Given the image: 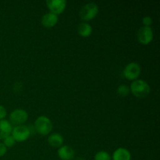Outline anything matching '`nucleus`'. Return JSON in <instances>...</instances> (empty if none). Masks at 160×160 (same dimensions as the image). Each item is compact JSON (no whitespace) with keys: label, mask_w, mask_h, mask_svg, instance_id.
<instances>
[{"label":"nucleus","mask_w":160,"mask_h":160,"mask_svg":"<svg viewBox=\"0 0 160 160\" xmlns=\"http://www.w3.org/2000/svg\"><path fill=\"white\" fill-rule=\"evenodd\" d=\"M150 86L144 80H135L130 86V92L138 98H145L150 93Z\"/></svg>","instance_id":"nucleus-1"},{"label":"nucleus","mask_w":160,"mask_h":160,"mask_svg":"<svg viewBox=\"0 0 160 160\" xmlns=\"http://www.w3.org/2000/svg\"><path fill=\"white\" fill-rule=\"evenodd\" d=\"M34 129L38 134L46 135L52 130V123L48 117L40 116L34 121Z\"/></svg>","instance_id":"nucleus-2"},{"label":"nucleus","mask_w":160,"mask_h":160,"mask_svg":"<svg viewBox=\"0 0 160 160\" xmlns=\"http://www.w3.org/2000/svg\"><path fill=\"white\" fill-rule=\"evenodd\" d=\"M98 12V6L95 2H88L81 7L79 16L81 20L89 21L95 18Z\"/></svg>","instance_id":"nucleus-3"},{"label":"nucleus","mask_w":160,"mask_h":160,"mask_svg":"<svg viewBox=\"0 0 160 160\" xmlns=\"http://www.w3.org/2000/svg\"><path fill=\"white\" fill-rule=\"evenodd\" d=\"M142 72L140 64L136 62H129L123 69V76L130 81H135Z\"/></svg>","instance_id":"nucleus-4"},{"label":"nucleus","mask_w":160,"mask_h":160,"mask_svg":"<svg viewBox=\"0 0 160 160\" xmlns=\"http://www.w3.org/2000/svg\"><path fill=\"white\" fill-rule=\"evenodd\" d=\"M28 113L23 109H16L9 114V120L12 125H22L28 120Z\"/></svg>","instance_id":"nucleus-5"},{"label":"nucleus","mask_w":160,"mask_h":160,"mask_svg":"<svg viewBox=\"0 0 160 160\" xmlns=\"http://www.w3.org/2000/svg\"><path fill=\"white\" fill-rule=\"evenodd\" d=\"M11 135L16 142H24L31 135V131L29 128L25 125H17L12 128Z\"/></svg>","instance_id":"nucleus-6"},{"label":"nucleus","mask_w":160,"mask_h":160,"mask_svg":"<svg viewBox=\"0 0 160 160\" xmlns=\"http://www.w3.org/2000/svg\"><path fill=\"white\" fill-rule=\"evenodd\" d=\"M138 40L142 45H148L152 41L153 31L151 27L142 26L139 28L137 34Z\"/></svg>","instance_id":"nucleus-7"},{"label":"nucleus","mask_w":160,"mask_h":160,"mask_svg":"<svg viewBox=\"0 0 160 160\" xmlns=\"http://www.w3.org/2000/svg\"><path fill=\"white\" fill-rule=\"evenodd\" d=\"M45 3L50 12L56 15L62 13L65 10L67 6V2L65 0H47Z\"/></svg>","instance_id":"nucleus-8"},{"label":"nucleus","mask_w":160,"mask_h":160,"mask_svg":"<svg viewBox=\"0 0 160 160\" xmlns=\"http://www.w3.org/2000/svg\"><path fill=\"white\" fill-rule=\"evenodd\" d=\"M58 156L62 160H72L75 156V152L69 145H62L57 151Z\"/></svg>","instance_id":"nucleus-9"},{"label":"nucleus","mask_w":160,"mask_h":160,"mask_svg":"<svg viewBox=\"0 0 160 160\" xmlns=\"http://www.w3.org/2000/svg\"><path fill=\"white\" fill-rule=\"evenodd\" d=\"M41 22H42V24L45 28L54 27L58 22V15L51 12H46L42 17Z\"/></svg>","instance_id":"nucleus-10"},{"label":"nucleus","mask_w":160,"mask_h":160,"mask_svg":"<svg viewBox=\"0 0 160 160\" xmlns=\"http://www.w3.org/2000/svg\"><path fill=\"white\" fill-rule=\"evenodd\" d=\"M12 130V125L9 120L6 119L0 120V140H3L5 138L10 135Z\"/></svg>","instance_id":"nucleus-11"},{"label":"nucleus","mask_w":160,"mask_h":160,"mask_svg":"<svg viewBox=\"0 0 160 160\" xmlns=\"http://www.w3.org/2000/svg\"><path fill=\"white\" fill-rule=\"evenodd\" d=\"M112 160H131V155L129 150L125 148H118L112 154Z\"/></svg>","instance_id":"nucleus-12"},{"label":"nucleus","mask_w":160,"mask_h":160,"mask_svg":"<svg viewBox=\"0 0 160 160\" xmlns=\"http://www.w3.org/2000/svg\"><path fill=\"white\" fill-rule=\"evenodd\" d=\"M64 142V138L62 134L59 133H52L48 138V143L51 146L55 148H59L62 145Z\"/></svg>","instance_id":"nucleus-13"},{"label":"nucleus","mask_w":160,"mask_h":160,"mask_svg":"<svg viewBox=\"0 0 160 160\" xmlns=\"http://www.w3.org/2000/svg\"><path fill=\"white\" fill-rule=\"evenodd\" d=\"M92 32V28L89 23L82 22L78 26V33L82 37H88Z\"/></svg>","instance_id":"nucleus-14"},{"label":"nucleus","mask_w":160,"mask_h":160,"mask_svg":"<svg viewBox=\"0 0 160 160\" xmlns=\"http://www.w3.org/2000/svg\"><path fill=\"white\" fill-rule=\"evenodd\" d=\"M117 92L120 96L125 97L128 95L130 92V87L127 84H120L117 89Z\"/></svg>","instance_id":"nucleus-15"},{"label":"nucleus","mask_w":160,"mask_h":160,"mask_svg":"<svg viewBox=\"0 0 160 160\" xmlns=\"http://www.w3.org/2000/svg\"><path fill=\"white\" fill-rule=\"evenodd\" d=\"M95 160H112V157L107 152L102 150L95 155Z\"/></svg>","instance_id":"nucleus-16"},{"label":"nucleus","mask_w":160,"mask_h":160,"mask_svg":"<svg viewBox=\"0 0 160 160\" xmlns=\"http://www.w3.org/2000/svg\"><path fill=\"white\" fill-rule=\"evenodd\" d=\"M2 141H3L2 143L4 144V145L6 147V148H8V147L13 146V145H15V142H16L15 139L12 138V136L11 135V134L10 135L7 136L6 138H5Z\"/></svg>","instance_id":"nucleus-17"},{"label":"nucleus","mask_w":160,"mask_h":160,"mask_svg":"<svg viewBox=\"0 0 160 160\" xmlns=\"http://www.w3.org/2000/svg\"><path fill=\"white\" fill-rule=\"evenodd\" d=\"M142 23H143L144 26L150 27V25L152 23V17H149V16H145V17H144L143 19H142Z\"/></svg>","instance_id":"nucleus-18"},{"label":"nucleus","mask_w":160,"mask_h":160,"mask_svg":"<svg viewBox=\"0 0 160 160\" xmlns=\"http://www.w3.org/2000/svg\"><path fill=\"white\" fill-rule=\"evenodd\" d=\"M6 114H7V112H6V108L0 105V120L5 119V117H6Z\"/></svg>","instance_id":"nucleus-19"},{"label":"nucleus","mask_w":160,"mask_h":160,"mask_svg":"<svg viewBox=\"0 0 160 160\" xmlns=\"http://www.w3.org/2000/svg\"><path fill=\"white\" fill-rule=\"evenodd\" d=\"M7 152V148L4 145L2 142H0V157L4 156Z\"/></svg>","instance_id":"nucleus-20"},{"label":"nucleus","mask_w":160,"mask_h":160,"mask_svg":"<svg viewBox=\"0 0 160 160\" xmlns=\"http://www.w3.org/2000/svg\"><path fill=\"white\" fill-rule=\"evenodd\" d=\"M75 160H84V159H83L82 157H78V158H77Z\"/></svg>","instance_id":"nucleus-21"}]
</instances>
